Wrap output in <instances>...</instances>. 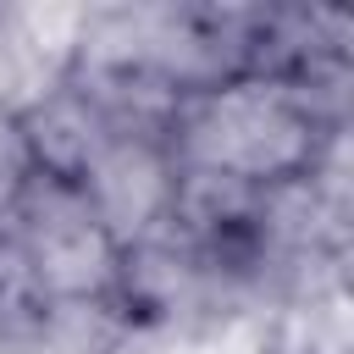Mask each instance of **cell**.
<instances>
[{
	"label": "cell",
	"mask_w": 354,
	"mask_h": 354,
	"mask_svg": "<svg viewBox=\"0 0 354 354\" xmlns=\"http://www.w3.org/2000/svg\"><path fill=\"white\" fill-rule=\"evenodd\" d=\"M337 127L315 116L293 77L232 72L177 94L166 116V149L177 171L221 177L238 188H288L326 166Z\"/></svg>",
	"instance_id": "obj_1"
}]
</instances>
